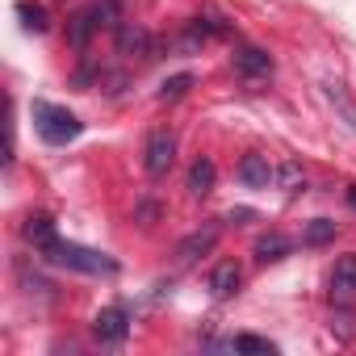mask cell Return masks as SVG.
<instances>
[{
  "label": "cell",
  "instance_id": "15",
  "mask_svg": "<svg viewBox=\"0 0 356 356\" xmlns=\"http://www.w3.org/2000/svg\"><path fill=\"white\" fill-rule=\"evenodd\" d=\"M231 348H235V352H248V356H277V343H268V339H260V335H235Z\"/></svg>",
  "mask_w": 356,
  "mask_h": 356
},
{
  "label": "cell",
  "instance_id": "1",
  "mask_svg": "<svg viewBox=\"0 0 356 356\" xmlns=\"http://www.w3.org/2000/svg\"><path fill=\"white\" fill-rule=\"evenodd\" d=\"M47 256L63 268H76V273H88V277H113L118 264L105 256V252H92V248H80V243H67V239H55L47 248Z\"/></svg>",
  "mask_w": 356,
  "mask_h": 356
},
{
  "label": "cell",
  "instance_id": "8",
  "mask_svg": "<svg viewBox=\"0 0 356 356\" xmlns=\"http://www.w3.org/2000/svg\"><path fill=\"white\" fill-rule=\"evenodd\" d=\"M214 243H218V227H202V231H193L189 239H181L176 256H181V264H193V260H197V256H206Z\"/></svg>",
  "mask_w": 356,
  "mask_h": 356
},
{
  "label": "cell",
  "instance_id": "3",
  "mask_svg": "<svg viewBox=\"0 0 356 356\" xmlns=\"http://www.w3.org/2000/svg\"><path fill=\"white\" fill-rule=\"evenodd\" d=\"M101 26H113V5H92V9L76 13V17H72V26H67L72 47H76V51H84V47H88V38H92Z\"/></svg>",
  "mask_w": 356,
  "mask_h": 356
},
{
  "label": "cell",
  "instance_id": "9",
  "mask_svg": "<svg viewBox=\"0 0 356 356\" xmlns=\"http://www.w3.org/2000/svg\"><path fill=\"white\" fill-rule=\"evenodd\" d=\"M22 235H26V243H34L38 252H47V248L59 239V231H55L51 214H30V218H26V227H22Z\"/></svg>",
  "mask_w": 356,
  "mask_h": 356
},
{
  "label": "cell",
  "instance_id": "14",
  "mask_svg": "<svg viewBox=\"0 0 356 356\" xmlns=\"http://www.w3.org/2000/svg\"><path fill=\"white\" fill-rule=\"evenodd\" d=\"M17 17H22V22H26V30H34V34H47V30H51L47 9H42V5H34V0H22V5H17Z\"/></svg>",
  "mask_w": 356,
  "mask_h": 356
},
{
  "label": "cell",
  "instance_id": "12",
  "mask_svg": "<svg viewBox=\"0 0 356 356\" xmlns=\"http://www.w3.org/2000/svg\"><path fill=\"white\" fill-rule=\"evenodd\" d=\"M239 281H243L239 264H235V260H222V264L210 273V293H214V298H231V293L239 289Z\"/></svg>",
  "mask_w": 356,
  "mask_h": 356
},
{
  "label": "cell",
  "instance_id": "6",
  "mask_svg": "<svg viewBox=\"0 0 356 356\" xmlns=\"http://www.w3.org/2000/svg\"><path fill=\"white\" fill-rule=\"evenodd\" d=\"M231 63H235V72H239L243 80H268V76H273V55L260 51V47H235Z\"/></svg>",
  "mask_w": 356,
  "mask_h": 356
},
{
  "label": "cell",
  "instance_id": "7",
  "mask_svg": "<svg viewBox=\"0 0 356 356\" xmlns=\"http://www.w3.org/2000/svg\"><path fill=\"white\" fill-rule=\"evenodd\" d=\"M239 181H243L248 189H268V185H273V163H268L264 155H243Z\"/></svg>",
  "mask_w": 356,
  "mask_h": 356
},
{
  "label": "cell",
  "instance_id": "2",
  "mask_svg": "<svg viewBox=\"0 0 356 356\" xmlns=\"http://www.w3.org/2000/svg\"><path fill=\"white\" fill-rule=\"evenodd\" d=\"M34 126H38V134H42L47 143H55V147L72 143V138L84 130V122H80L72 109L51 105V101H34Z\"/></svg>",
  "mask_w": 356,
  "mask_h": 356
},
{
  "label": "cell",
  "instance_id": "16",
  "mask_svg": "<svg viewBox=\"0 0 356 356\" xmlns=\"http://www.w3.org/2000/svg\"><path fill=\"white\" fill-rule=\"evenodd\" d=\"M335 231H339V227H335L331 218H314V222L306 227V235H302V239H306L310 248H318V243H331V239H335Z\"/></svg>",
  "mask_w": 356,
  "mask_h": 356
},
{
  "label": "cell",
  "instance_id": "13",
  "mask_svg": "<svg viewBox=\"0 0 356 356\" xmlns=\"http://www.w3.org/2000/svg\"><path fill=\"white\" fill-rule=\"evenodd\" d=\"M289 248H293V243H289L285 235H277V231H273V235H260V239H256V260H260V264H268V260H285Z\"/></svg>",
  "mask_w": 356,
  "mask_h": 356
},
{
  "label": "cell",
  "instance_id": "11",
  "mask_svg": "<svg viewBox=\"0 0 356 356\" xmlns=\"http://www.w3.org/2000/svg\"><path fill=\"white\" fill-rule=\"evenodd\" d=\"M214 181H218V168H214V159H193V168H189V193L193 197H206V193H214Z\"/></svg>",
  "mask_w": 356,
  "mask_h": 356
},
{
  "label": "cell",
  "instance_id": "18",
  "mask_svg": "<svg viewBox=\"0 0 356 356\" xmlns=\"http://www.w3.org/2000/svg\"><path fill=\"white\" fill-rule=\"evenodd\" d=\"M348 206H352V210H356V185H352V189H348Z\"/></svg>",
  "mask_w": 356,
  "mask_h": 356
},
{
  "label": "cell",
  "instance_id": "4",
  "mask_svg": "<svg viewBox=\"0 0 356 356\" xmlns=\"http://www.w3.org/2000/svg\"><path fill=\"white\" fill-rule=\"evenodd\" d=\"M172 159H176V138H172L168 130H155V134L147 138V147H143V168H147L151 176H168Z\"/></svg>",
  "mask_w": 356,
  "mask_h": 356
},
{
  "label": "cell",
  "instance_id": "10",
  "mask_svg": "<svg viewBox=\"0 0 356 356\" xmlns=\"http://www.w3.org/2000/svg\"><path fill=\"white\" fill-rule=\"evenodd\" d=\"M331 293L335 298H352L356 293V252L339 256L335 268H331Z\"/></svg>",
  "mask_w": 356,
  "mask_h": 356
},
{
  "label": "cell",
  "instance_id": "17",
  "mask_svg": "<svg viewBox=\"0 0 356 356\" xmlns=\"http://www.w3.org/2000/svg\"><path fill=\"white\" fill-rule=\"evenodd\" d=\"M193 88V76L189 72H181V76H168L163 84H159V101H176V97H185Z\"/></svg>",
  "mask_w": 356,
  "mask_h": 356
},
{
  "label": "cell",
  "instance_id": "5",
  "mask_svg": "<svg viewBox=\"0 0 356 356\" xmlns=\"http://www.w3.org/2000/svg\"><path fill=\"white\" fill-rule=\"evenodd\" d=\"M126 331H130V310H126V306L113 302V306L97 310V318H92V335H97L101 343H122Z\"/></svg>",
  "mask_w": 356,
  "mask_h": 356
}]
</instances>
